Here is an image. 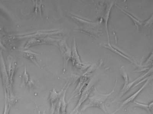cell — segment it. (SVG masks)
Returning <instances> with one entry per match:
<instances>
[{
    "label": "cell",
    "instance_id": "cell-1",
    "mask_svg": "<svg viewBox=\"0 0 153 114\" xmlns=\"http://www.w3.org/2000/svg\"><path fill=\"white\" fill-rule=\"evenodd\" d=\"M117 82L115 85L114 88L110 92L103 94L98 92L97 90H95L92 95L89 98V102L88 104L84 106L82 108V112H84L86 110L91 107H97L102 110L105 113L108 114L105 107V103L107 99L114 92L116 88Z\"/></svg>",
    "mask_w": 153,
    "mask_h": 114
},
{
    "label": "cell",
    "instance_id": "cell-2",
    "mask_svg": "<svg viewBox=\"0 0 153 114\" xmlns=\"http://www.w3.org/2000/svg\"><path fill=\"white\" fill-rule=\"evenodd\" d=\"M148 83L149 80H147V81L143 85V86H142L140 89H139L137 91H136V92L134 93V94L132 95H131L130 97H128L126 100H125L124 101H123L122 104H121V105H120V106L111 114H115L116 113H117L119 111H120V110L122 109L123 107L134 100L136 97L138 96L140 94V93L143 91V89L146 87V86H147V84H148Z\"/></svg>",
    "mask_w": 153,
    "mask_h": 114
},
{
    "label": "cell",
    "instance_id": "cell-3",
    "mask_svg": "<svg viewBox=\"0 0 153 114\" xmlns=\"http://www.w3.org/2000/svg\"><path fill=\"white\" fill-rule=\"evenodd\" d=\"M91 86H87L85 89L82 91L80 93V98H79L78 102L76 107H75L74 109L70 114H73L79 109L82 104L84 103L86 100L89 97V95L91 92Z\"/></svg>",
    "mask_w": 153,
    "mask_h": 114
},
{
    "label": "cell",
    "instance_id": "cell-4",
    "mask_svg": "<svg viewBox=\"0 0 153 114\" xmlns=\"http://www.w3.org/2000/svg\"><path fill=\"white\" fill-rule=\"evenodd\" d=\"M134 104L138 107L143 108V109L147 111V112H150L151 113H153V101H152L151 103H149L148 104H143V103L138 102V101H135Z\"/></svg>",
    "mask_w": 153,
    "mask_h": 114
},
{
    "label": "cell",
    "instance_id": "cell-5",
    "mask_svg": "<svg viewBox=\"0 0 153 114\" xmlns=\"http://www.w3.org/2000/svg\"><path fill=\"white\" fill-rule=\"evenodd\" d=\"M24 56L26 57L27 58L29 59V60H31V61L35 63L36 65L38 66L37 62L36 60V56L37 54L34 53L30 51H24Z\"/></svg>",
    "mask_w": 153,
    "mask_h": 114
},
{
    "label": "cell",
    "instance_id": "cell-6",
    "mask_svg": "<svg viewBox=\"0 0 153 114\" xmlns=\"http://www.w3.org/2000/svg\"><path fill=\"white\" fill-rule=\"evenodd\" d=\"M68 88V87L65 90V93L63 95L62 100H61V114H66L67 104L65 101V97Z\"/></svg>",
    "mask_w": 153,
    "mask_h": 114
},
{
    "label": "cell",
    "instance_id": "cell-7",
    "mask_svg": "<svg viewBox=\"0 0 153 114\" xmlns=\"http://www.w3.org/2000/svg\"><path fill=\"white\" fill-rule=\"evenodd\" d=\"M36 3V5H35V13L36 14H42V4L41 2H37V1L35 2Z\"/></svg>",
    "mask_w": 153,
    "mask_h": 114
},
{
    "label": "cell",
    "instance_id": "cell-8",
    "mask_svg": "<svg viewBox=\"0 0 153 114\" xmlns=\"http://www.w3.org/2000/svg\"><path fill=\"white\" fill-rule=\"evenodd\" d=\"M121 72H122V75L124 81V86H123V87H125L129 83V80H128V75H127L126 72H125V70H122Z\"/></svg>",
    "mask_w": 153,
    "mask_h": 114
},
{
    "label": "cell",
    "instance_id": "cell-9",
    "mask_svg": "<svg viewBox=\"0 0 153 114\" xmlns=\"http://www.w3.org/2000/svg\"><path fill=\"white\" fill-rule=\"evenodd\" d=\"M29 76L26 71V69L25 70V72H24V75H23V78H24V81L25 83H28L29 82Z\"/></svg>",
    "mask_w": 153,
    "mask_h": 114
},
{
    "label": "cell",
    "instance_id": "cell-10",
    "mask_svg": "<svg viewBox=\"0 0 153 114\" xmlns=\"http://www.w3.org/2000/svg\"><path fill=\"white\" fill-rule=\"evenodd\" d=\"M51 104V114H54V109L55 108V105L54 104Z\"/></svg>",
    "mask_w": 153,
    "mask_h": 114
},
{
    "label": "cell",
    "instance_id": "cell-11",
    "mask_svg": "<svg viewBox=\"0 0 153 114\" xmlns=\"http://www.w3.org/2000/svg\"><path fill=\"white\" fill-rule=\"evenodd\" d=\"M43 114H45V111L44 112Z\"/></svg>",
    "mask_w": 153,
    "mask_h": 114
},
{
    "label": "cell",
    "instance_id": "cell-12",
    "mask_svg": "<svg viewBox=\"0 0 153 114\" xmlns=\"http://www.w3.org/2000/svg\"></svg>",
    "mask_w": 153,
    "mask_h": 114
}]
</instances>
